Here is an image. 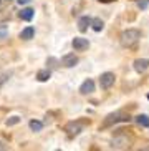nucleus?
Listing matches in <instances>:
<instances>
[{
    "instance_id": "obj_21",
    "label": "nucleus",
    "mask_w": 149,
    "mask_h": 151,
    "mask_svg": "<svg viewBox=\"0 0 149 151\" xmlns=\"http://www.w3.org/2000/svg\"><path fill=\"white\" fill-rule=\"evenodd\" d=\"M28 2H30V0H18V4L20 5H25V4H28Z\"/></svg>"
},
{
    "instance_id": "obj_2",
    "label": "nucleus",
    "mask_w": 149,
    "mask_h": 151,
    "mask_svg": "<svg viewBox=\"0 0 149 151\" xmlns=\"http://www.w3.org/2000/svg\"><path fill=\"white\" fill-rule=\"evenodd\" d=\"M131 120V116L128 115L126 111H114V113H110V115L106 116L103 123H101V128H110L113 124H118V123H123V121H129Z\"/></svg>"
},
{
    "instance_id": "obj_22",
    "label": "nucleus",
    "mask_w": 149,
    "mask_h": 151,
    "mask_svg": "<svg viewBox=\"0 0 149 151\" xmlns=\"http://www.w3.org/2000/svg\"><path fill=\"white\" fill-rule=\"evenodd\" d=\"M143 150H149V146H144V148H143Z\"/></svg>"
},
{
    "instance_id": "obj_18",
    "label": "nucleus",
    "mask_w": 149,
    "mask_h": 151,
    "mask_svg": "<svg viewBox=\"0 0 149 151\" xmlns=\"http://www.w3.org/2000/svg\"><path fill=\"white\" fill-rule=\"evenodd\" d=\"M7 148H9V146H7L4 141H0V150H7Z\"/></svg>"
},
{
    "instance_id": "obj_4",
    "label": "nucleus",
    "mask_w": 149,
    "mask_h": 151,
    "mask_svg": "<svg viewBox=\"0 0 149 151\" xmlns=\"http://www.w3.org/2000/svg\"><path fill=\"white\" fill-rule=\"evenodd\" d=\"M131 143H133V139L131 138H128V136H116L111 141V148L113 150H128V148H131Z\"/></svg>"
},
{
    "instance_id": "obj_11",
    "label": "nucleus",
    "mask_w": 149,
    "mask_h": 151,
    "mask_svg": "<svg viewBox=\"0 0 149 151\" xmlns=\"http://www.w3.org/2000/svg\"><path fill=\"white\" fill-rule=\"evenodd\" d=\"M33 35H35V28L33 27H27L20 32V38H22V40H32Z\"/></svg>"
},
{
    "instance_id": "obj_16",
    "label": "nucleus",
    "mask_w": 149,
    "mask_h": 151,
    "mask_svg": "<svg viewBox=\"0 0 149 151\" xmlns=\"http://www.w3.org/2000/svg\"><path fill=\"white\" fill-rule=\"evenodd\" d=\"M28 126H30L32 131H42V129H43V123L38 121V120H32L30 123H28Z\"/></svg>"
},
{
    "instance_id": "obj_20",
    "label": "nucleus",
    "mask_w": 149,
    "mask_h": 151,
    "mask_svg": "<svg viewBox=\"0 0 149 151\" xmlns=\"http://www.w3.org/2000/svg\"><path fill=\"white\" fill-rule=\"evenodd\" d=\"M101 4H111V2H116V0H100Z\"/></svg>"
},
{
    "instance_id": "obj_1",
    "label": "nucleus",
    "mask_w": 149,
    "mask_h": 151,
    "mask_svg": "<svg viewBox=\"0 0 149 151\" xmlns=\"http://www.w3.org/2000/svg\"><path fill=\"white\" fill-rule=\"evenodd\" d=\"M139 40H141V32L138 28H128L119 37V43L124 48H133L134 45H138Z\"/></svg>"
},
{
    "instance_id": "obj_19",
    "label": "nucleus",
    "mask_w": 149,
    "mask_h": 151,
    "mask_svg": "<svg viewBox=\"0 0 149 151\" xmlns=\"http://www.w3.org/2000/svg\"><path fill=\"white\" fill-rule=\"evenodd\" d=\"M146 4H148V2H146V0H143V2H139V7H141V9H144Z\"/></svg>"
},
{
    "instance_id": "obj_6",
    "label": "nucleus",
    "mask_w": 149,
    "mask_h": 151,
    "mask_svg": "<svg viewBox=\"0 0 149 151\" xmlns=\"http://www.w3.org/2000/svg\"><path fill=\"white\" fill-rule=\"evenodd\" d=\"M71 45H73V48L76 50V52H85V50H88V47H90V42H88L86 38H81V37H74Z\"/></svg>"
},
{
    "instance_id": "obj_5",
    "label": "nucleus",
    "mask_w": 149,
    "mask_h": 151,
    "mask_svg": "<svg viewBox=\"0 0 149 151\" xmlns=\"http://www.w3.org/2000/svg\"><path fill=\"white\" fill-rule=\"evenodd\" d=\"M114 80H116V76H114V73H111V71H106V73H103V75L100 76V85L103 90H108L111 88L114 85Z\"/></svg>"
},
{
    "instance_id": "obj_10",
    "label": "nucleus",
    "mask_w": 149,
    "mask_h": 151,
    "mask_svg": "<svg viewBox=\"0 0 149 151\" xmlns=\"http://www.w3.org/2000/svg\"><path fill=\"white\" fill-rule=\"evenodd\" d=\"M20 18L22 20H25V22H30L32 18H33V15H35V10L30 9V7H27V9H22V12H20Z\"/></svg>"
},
{
    "instance_id": "obj_9",
    "label": "nucleus",
    "mask_w": 149,
    "mask_h": 151,
    "mask_svg": "<svg viewBox=\"0 0 149 151\" xmlns=\"http://www.w3.org/2000/svg\"><path fill=\"white\" fill-rule=\"evenodd\" d=\"M95 91V81L93 80H85L80 86V93L81 95H90Z\"/></svg>"
},
{
    "instance_id": "obj_7",
    "label": "nucleus",
    "mask_w": 149,
    "mask_h": 151,
    "mask_svg": "<svg viewBox=\"0 0 149 151\" xmlns=\"http://www.w3.org/2000/svg\"><path fill=\"white\" fill-rule=\"evenodd\" d=\"M133 67H134V70H136L138 73H144L149 68V60L148 58H138V60H134Z\"/></svg>"
},
{
    "instance_id": "obj_3",
    "label": "nucleus",
    "mask_w": 149,
    "mask_h": 151,
    "mask_svg": "<svg viewBox=\"0 0 149 151\" xmlns=\"http://www.w3.org/2000/svg\"><path fill=\"white\" fill-rule=\"evenodd\" d=\"M85 121H70V123H66L65 124V131H66V134H68V136L70 138H74L76 136V134H80L81 133V131H83V128H85Z\"/></svg>"
},
{
    "instance_id": "obj_8",
    "label": "nucleus",
    "mask_w": 149,
    "mask_h": 151,
    "mask_svg": "<svg viewBox=\"0 0 149 151\" xmlns=\"http://www.w3.org/2000/svg\"><path fill=\"white\" fill-rule=\"evenodd\" d=\"M76 63H78V57L74 53H66L65 57L62 58V65L66 68H73Z\"/></svg>"
},
{
    "instance_id": "obj_17",
    "label": "nucleus",
    "mask_w": 149,
    "mask_h": 151,
    "mask_svg": "<svg viewBox=\"0 0 149 151\" xmlns=\"http://www.w3.org/2000/svg\"><path fill=\"white\" fill-rule=\"evenodd\" d=\"M18 121H20V118H18V116H12V118H9L5 123H7V126H13V124H17Z\"/></svg>"
},
{
    "instance_id": "obj_23",
    "label": "nucleus",
    "mask_w": 149,
    "mask_h": 151,
    "mask_svg": "<svg viewBox=\"0 0 149 151\" xmlns=\"http://www.w3.org/2000/svg\"><path fill=\"white\" fill-rule=\"evenodd\" d=\"M148 100H149V93H148Z\"/></svg>"
},
{
    "instance_id": "obj_13",
    "label": "nucleus",
    "mask_w": 149,
    "mask_h": 151,
    "mask_svg": "<svg viewBox=\"0 0 149 151\" xmlns=\"http://www.w3.org/2000/svg\"><path fill=\"white\" fill-rule=\"evenodd\" d=\"M134 120H136V123L139 124V126H143V128H149V116L148 115H138Z\"/></svg>"
},
{
    "instance_id": "obj_12",
    "label": "nucleus",
    "mask_w": 149,
    "mask_h": 151,
    "mask_svg": "<svg viewBox=\"0 0 149 151\" xmlns=\"http://www.w3.org/2000/svg\"><path fill=\"white\" fill-rule=\"evenodd\" d=\"M90 25H91V18L90 17H81L78 20V30L80 32H86Z\"/></svg>"
},
{
    "instance_id": "obj_14",
    "label": "nucleus",
    "mask_w": 149,
    "mask_h": 151,
    "mask_svg": "<svg viewBox=\"0 0 149 151\" xmlns=\"http://www.w3.org/2000/svg\"><path fill=\"white\" fill-rule=\"evenodd\" d=\"M50 76H52L50 70H40L38 73H37V80H38V81H48Z\"/></svg>"
},
{
    "instance_id": "obj_15",
    "label": "nucleus",
    "mask_w": 149,
    "mask_h": 151,
    "mask_svg": "<svg viewBox=\"0 0 149 151\" xmlns=\"http://www.w3.org/2000/svg\"><path fill=\"white\" fill-rule=\"evenodd\" d=\"M91 27L95 32H101L103 30V27H105V23H103V20L101 18H93L91 20Z\"/></svg>"
}]
</instances>
